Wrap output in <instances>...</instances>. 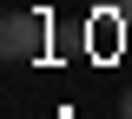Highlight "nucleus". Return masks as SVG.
Returning <instances> with one entry per match:
<instances>
[{"mask_svg": "<svg viewBox=\"0 0 132 119\" xmlns=\"http://www.w3.org/2000/svg\"><path fill=\"white\" fill-rule=\"evenodd\" d=\"M119 119H132V93H126V99H119Z\"/></svg>", "mask_w": 132, "mask_h": 119, "instance_id": "7ed1b4c3", "label": "nucleus"}, {"mask_svg": "<svg viewBox=\"0 0 132 119\" xmlns=\"http://www.w3.org/2000/svg\"><path fill=\"white\" fill-rule=\"evenodd\" d=\"M99 7H106V13H119V20L132 27V0H99Z\"/></svg>", "mask_w": 132, "mask_h": 119, "instance_id": "f03ea898", "label": "nucleus"}, {"mask_svg": "<svg viewBox=\"0 0 132 119\" xmlns=\"http://www.w3.org/2000/svg\"><path fill=\"white\" fill-rule=\"evenodd\" d=\"M40 46H46V13H20V7H13V13L0 20V53H7L13 66L33 60Z\"/></svg>", "mask_w": 132, "mask_h": 119, "instance_id": "f257e3e1", "label": "nucleus"}]
</instances>
